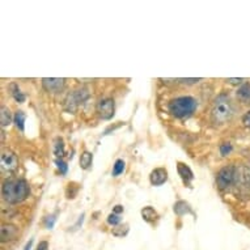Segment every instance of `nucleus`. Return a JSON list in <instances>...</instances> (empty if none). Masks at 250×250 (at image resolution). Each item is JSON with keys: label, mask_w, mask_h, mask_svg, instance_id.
I'll use <instances>...</instances> for the list:
<instances>
[{"label": "nucleus", "mask_w": 250, "mask_h": 250, "mask_svg": "<svg viewBox=\"0 0 250 250\" xmlns=\"http://www.w3.org/2000/svg\"><path fill=\"white\" fill-rule=\"evenodd\" d=\"M17 234H19V228L16 226H13V224H3L1 226V232H0L1 242L15 240Z\"/></svg>", "instance_id": "nucleus-11"}, {"label": "nucleus", "mask_w": 250, "mask_h": 250, "mask_svg": "<svg viewBox=\"0 0 250 250\" xmlns=\"http://www.w3.org/2000/svg\"><path fill=\"white\" fill-rule=\"evenodd\" d=\"M123 206L122 205H117L114 207V208H113V213H117V215H121V213L123 212Z\"/></svg>", "instance_id": "nucleus-29"}, {"label": "nucleus", "mask_w": 250, "mask_h": 250, "mask_svg": "<svg viewBox=\"0 0 250 250\" xmlns=\"http://www.w3.org/2000/svg\"><path fill=\"white\" fill-rule=\"evenodd\" d=\"M219 151H220V155L226 157V156H228L230 152L233 151V146H232L230 143H223V144H220Z\"/></svg>", "instance_id": "nucleus-23"}, {"label": "nucleus", "mask_w": 250, "mask_h": 250, "mask_svg": "<svg viewBox=\"0 0 250 250\" xmlns=\"http://www.w3.org/2000/svg\"><path fill=\"white\" fill-rule=\"evenodd\" d=\"M55 164H57L58 169L61 170L62 174H63V176H66L67 172H68V165L62 160V159H55Z\"/></svg>", "instance_id": "nucleus-24"}, {"label": "nucleus", "mask_w": 250, "mask_h": 250, "mask_svg": "<svg viewBox=\"0 0 250 250\" xmlns=\"http://www.w3.org/2000/svg\"><path fill=\"white\" fill-rule=\"evenodd\" d=\"M30 194V188L26 180L15 178V180H5L1 186V195L7 203L17 205L24 202Z\"/></svg>", "instance_id": "nucleus-1"}, {"label": "nucleus", "mask_w": 250, "mask_h": 250, "mask_svg": "<svg viewBox=\"0 0 250 250\" xmlns=\"http://www.w3.org/2000/svg\"><path fill=\"white\" fill-rule=\"evenodd\" d=\"M149 181L153 186H161L168 181V170L165 168L153 169L149 174Z\"/></svg>", "instance_id": "nucleus-10"}, {"label": "nucleus", "mask_w": 250, "mask_h": 250, "mask_svg": "<svg viewBox=\"0 0 250 250\" xmlns=\"http://www.w3.org/2000/svg\"><path fill=\"white\" fill-rule=\"evenodd\" d=\"M202 79H178V82L181 84H188V85H191V84H197L198 82H201Z\"/></svg>", "instance_id": "nucleus-26"}, {"label": "nucleus", "mask_w": 250, "mask_h": 250, "mask_svg": "<svg viewBox=\"0 0 250 250\" xmlns=\"http://www.w3.org/2000/svg\"><path fill=\"white\" fill-rule=\"evenodd\" d=\"M242 123H244V126H245V127L250 128V110L248 111L244 117H242Z\"/></svg>", "instance_id": "nucleus-27"}, {"label": "nucleus", "mask_w": 250, "mask_h": 250, "mask_svg": "<svg viewBox=\"0 0 250 250\" xmlns=\"http://www.w3.org/2000/svg\"><path fill=\"white\" fill-rule=\"evenodd\" d=\"M0 164H1V169H3V170L13 172V170H16L17 167H19V157H17V155L15 152L7 149V151H3V153H1Z\"/></svg>", "instance_id": "nucleus-6"}, {"label": "nucleus", "mask_w": 250, "mask_h": 250, "mask_svg": "<svg viewBox=\"0 0 250 250\" xmlns=\"http://www.w3.org/2000/svg\"><path fill=\"white\" fill-rule=\"evenodd\" d=\"M25 119H26V114H25L24 111L19 110L15 113V115H13V122H15L16 127L19 128L21 132H24L25 130Z\"/></svg>", "instance_id": "nucleus-17"}, {"label": "nucleus", "mask_w": 250, "mask_h": 250, "mask_svg": "<svg viewBox=\"0 0 250 250\" xmlns=\"http://www.w3.org/2000/svg\"><path fill=\"white\" fill-rule=\"evenodd\" d=\"M106 222L107 224H110V226L117 227L121 224V222H122V217H121V215H117V213H110V215L107 216Z\"/></svg>", "instance_id": "nucleus-22"}, {"label": "nucleus", "mask_w": 250, "mask_h": 250, "mask_svg": "<svg viewBox=\"0 0 250 250\" xmlns=\"http://www.w3.org/2000/svg\"><path fill=\"white\" fill-rule=\"evenodd\" d=\"M125 168H126V163L122 160V159H118L115 161L114 165H113V170H111V176L118 177L119 174H122L125 172Z\"/></svg>", "instance_id": "nucleus-20"}, {"label": "nucleus", "mask_w": 250, "mask_h": 250, "mask_svg": "<svg viewBox=\"0 0 250 250\" xmlns=\"http://www.w3.org/2000/svg\"><path fill=\"white\" fill-rule=\"evenodd\" d=\"M232 117V106L226 95H220L215 101L212 109V118L216 123H224Z\"/></svg>", "instance_id": "nucleus-3"}, {"label": "nucleus", "mask_w": 250, "mask_h": 250, "mask_svg": "<svg viewBox=\"0 0 250 250\" xmlns=\"http://www.w3.org/2000/svg\"><path fill=\"white\" fill-rule=\"evenodd\" d=\"M97 113L101 119H111L114 117V101L111 99H101L97 103Z\"/></svg>", "instance_id": "nucleus-7"}, {"label": "nucleus", "mask_w": 250, "mask_h": 250, "mask_svg": "<svg viewBox=\"0 0 250 250\" xmlns=\"http://www.w3.org/2000/svg\"><path fill=\"white\" fill-rule=\"evenodd\" d=\"M89 90L86 88H79V89L74 90L72 93L68 95L66 100V109L71 113H75V110L78 109V106L80 104H83L84 101L89 99Z\"/></svg>", "instance_id": "nucleus-5"}, {"label": "nucleus", "mask_w": 250, "mask_h": 250, "mask_svg": "<svg viewBox=\"0 0 250 250\" xmlns=\"http://www.w3.org/2000/svg\"><path fill=\"white\" fill-rule=\"evenodd\" d=\"M66 79L59 78H43L42 79V86L50 93H59L64 88Z\"/></svg>", "instance_id": "nucleus-8"}, {"label": "nucleus", "mask_w": 250, "mask_h": 250, "mask_svg": "<svg viewBox=\"0 0 250 250\" xmlns=\"http://www.w3.org/2000/svg\"><path fill=\"white\" fill-rule=\"evenodd\" d=\"M47 249H49V244H47V241L40 242V245H38V250H47Z\"/></svg>", "instance_id": "nucleus-30"}, {"label": "nucleus", "mask_w": 250, "mask_h": 250, "mask_svg": "<svg viewBox=\"0 0 250 250\" xmlns=\"http://www.w3.org/2000/svg\"><path fill=\"white\" fill-rule=\"evenodd\" d=\"M128 224H119L113 229V234H114L115 237H123V236H126L128 233Z\"/></svg>", "instance_id": "nucleus-21"}, {"label": "nucleus", "mask_w": 250, "mask_h": 250, "mask_svg": "<svg viewBox=\"0 0 250 250\" xmlns=\"http://www.w3.org/2000/svg\"><path fill=\"white\" fill-rule=\"evenodd\" d=\"M177 172H178L181 180L184 181V184L191 188V181L195 178V176H194L193 170L189 165L185 164V163H177Z\"/></svg>", "instance_id": "nucleus-9"}, {"label": "nucleus", "mask_w": 250, "mask_h": 250, "mask_svg": "<svg viewBox=\"0 0 250 250\" xmlns=\"http://www.w3.org/2000/svg\"><path fill=\"white\" fill-rule=\"evenodd\" d=\"M237 97L242 101H249L250 100V84H242L237 90Z\"/></svg>", "instance_id": "nucleus-19"}, {"label": "nucleus", "mask_w": 250, "mask_h": 250, "mask_svg": "<svg viewBox=\"0 0 250 250\" xmlns=\"http://www.w3.org/2000/svg\"><path fill=\"white\" fill-rule=\"evenodd\" d=\"M92 163H93V155H92V152H83L82 155H80V168L86 170V169H89L92 167Z\"/></svg>", "instance_id": "nucleus-16"}, {"label": "nucleus", "mask_w": 250, "mask_h": 250, "mask_svg": "<svg viewBox=\"0 0 250 250\" xmlns=\"http://www.w3.org/2000/svg\"><path fill=\"white\" fill-rule=\"evenodd\" d=\"M140 213H142V217H143L144 222L147 223H153L159 219V213H157V211H156L152 206L144 207V208L140 211Z\"/></svg>", "instance_id": "nucleus-13"}, {"label": "nucleus", "mask_w": 250, "mask_h": 250, "mask_svg": "<svg viewBox=\"0 0 250 250\" xmlns=\"http://www.w3.org/2000/svg\"><path fill=\"white\" fill-rule=\"evenodd\" d=\"M83 222H84V213H82V215H80V217H79V222L76 223V226L74 227L75 229H78L79 227H80L83 224Z\"/></svg>", "instance_id": "nucleus-31"}, {"label": "nucleus", "mask_w": 250, "mask_h": 250, "mask_svg": "<svg viewBox=\"0 0 250 250\" xmlns=\"http://www.w3.org/2000/svg\"><path fill=\"white\" fill-rule=\"evenodd\" d=\"M55 222H57V217L55 215H50V216L45 217V227L47 229H53L54 226H55Z\"/></svg>", "instance_id": "nucleus-25"}, {"label": "nucleus", "mask_w": 250, "mask_h": 250, "mask_svg": "<svg viewBox=\"0 0 250 250\" xmlns=\"http://www.w3.org/2000/svg\"><path fill=\"white\" fill-rule=\"evenodd\" d=\"M173 211H174L177 216H184V215H193V216H195L191 206H190L189 202L186 201H177L174 206H173Z\"/></svg>", "instance_id": "nucleus-12"}, {"label": "nucleus", "mask_w": 250, "mask_h": 250, "mask_svg": "<svg viewBox=\"0 0 250 250\" xmlns=\"http://www.w3.org/2000/svg\"><path fill=\"white\" fill-rule=\"evenodd\" d=\"M9 89H11V95H12V97L16 100L17 103H20V104L25 103L26 97H25L24 93L21 92L20 88H19V85H17V84H15V83H13V84H11V85H9Z\"/></svg>", "instance_id": "nucleus-18"}, {"label": "nucleus", "mask_w": 250, "mask_h": 250, "mask_svg": "<svg viewBox=\"0 0 250 250\" xmlns=\"http://www.w3.org/2000/svg\"><path fill=\"white\" fill-rule=\"evenodd\" d=\"M54 155L57 156L58 159L59 157H63V156L66 155V146H64V140L62 139V138H57V139L54 140Z\"/></svg>", "instance_id": "nucleus-15"}, {"label": "nucleus", "mask_w": 250, "mask_h": 250, "mask_svg": "<svg viewBox=\"0 0 250 250\" xmlns=\"http://www.w3.org/2000/svg\"><path fill=\"white\" fill-rule=\"evenodd\" d=\"M198 103L197 100L191 96H181L177 99H173L168 104L169 114L173 115L174 118H188L190 115L194 114V111L197 110Z\"/></svg>", "instance_id": "nucleus-2"}, {"label": "nucleus", "mask_w": 250, "mask_h": 250, "mask_svg": "<svg viewBox=\"0 0 250 250\" xmlns=\"http://www.w3.org/2000/svg\"><path fill=\"white\" fill-rule=\"evenodd\" d=\"M238 169L234 165H227L222 168L216 174V184L219 189L226 190L237 182Z\"/></svg>", "instance_id": "nucleus-4"}, {"label": "nucleus", "mask_w": 250, "mask_h": 250, "mask_svg": "<svg viewBox=\"0 0 250 250\" xmlns=\"http://www.w3.org/2000/svg\"><path fill=\"white\" fill-rule=\"evenodd\" d=\"M32 245H33V240H30V241H29L28 244H26V245H25L24 250H30V248H32Z\"/></svg>", "instance_id": "nucleus-32"}, {"label": "nucleus", "mask_w": 250, "mask_h": 250, "mask_svg": "<svg viewBox=\"0 0 250 250\" xmlns=\"http://www.w3.org/2000/svg\"><path fill=\"white\" fill-rule=\"evenodd\" d=\"M227 82L229 83V84H232V85H240V84H242L244 83V79H227Z\"/></svg>", "instance_id": "nucleus-28"}, {"label": "nucleus", "mask_w": 250, "mask_h": 250, "mask_svg": "<svg viewBox=\"0 0 250 250\" xmlns=\"http://www.w3.org/2000/svg\"><path fill=\"white\" fill-rule=\"evenodd\" d=\"M12 121L13 117L11 114V110L7 106H1V109H0V123H1V126L3 127L9 126Z\"/></svg>", "instance_id": "nucleus-14"}]
</instances>
